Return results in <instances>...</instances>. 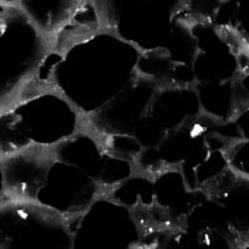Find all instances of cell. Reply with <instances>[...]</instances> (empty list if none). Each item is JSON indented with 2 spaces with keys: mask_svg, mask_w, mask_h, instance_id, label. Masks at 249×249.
<instances>
[{
  "mask_svg": "<svg viewBox=\"0 0 249 249\" xmlns=\"http://www.w3.org/2000/svg\"><path fill=\"white\" fill-rule=\"evenodd\" d=\"M69 218L34 201L0 199V249H72Z\"/></svg>",
  "mask_w": 249,
  "mask_h": 249,
  "instance_id": "cell-2",
  "label": "cell"
},
{
  "mask_svg": "<svg viewBox=\"0 0 249 249\" xmlns=\"http://www.w3.org/2000/svg\"><path fill=\"white\" fill-rule=\"evenodd\" d=\"M50 50L18 1H0V115L17 107Z\"/></svg>",
  "mask_w": 249,
  "mask_h": 249,
  "instance_id": "cell-1",
  "label": "cell"
},
{
  "mask_svg": "<svg viewBox=\"0 0 249 249\" xmlns=\"http://www.w3.org/2000/svg\"><path fill=\"white\" fill-rule=\"evenodd\" d=\"M44 187H50L49 191L53 195L45 207L56 211L69 219L84 214L101 192L99 184L88 173L59 160L51 167Z\"/></svg>",
  "mask_w": 249,
  "mask_h": 249,
  "instance_id": "cell-5",
  "label": "cell"
},
{
  "mask_svg": "<svg viewBox=\"0 0 249 249\" xmlns=\"http://www.w3.org/2000/svg\"><path fill=\"white\" fill-rule=\"evenodd\" d=\"M72 249H132L142 238L127 208L97 198L72 227Z\"/></svg>",
  "mask_w": 249,
  "mask_h": 249,
  "instance_id": "cell-3",
  "label": "cell"
},
{
  "mask_svg": "<svg viewBox=\"0 0 249 249\" xmlns=\"http://www.w3.org/2000/svg\"><path fill=\"white\" fill-rule=\"evenodd\" d=\"M56 160V144L39 143L0 160L3 198L36 202Z\"/></svg>",
  "mask_w": 249,
  "mask_h": 249,
  "instance_id": "cell-4",
  "label": "cell"
}]
</instances>
